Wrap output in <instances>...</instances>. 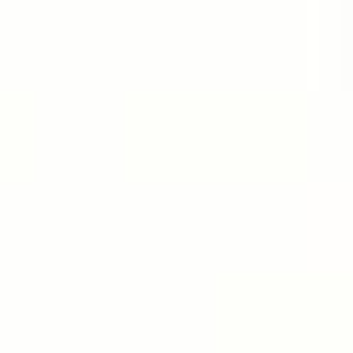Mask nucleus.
<instances>
[]
</instances>
